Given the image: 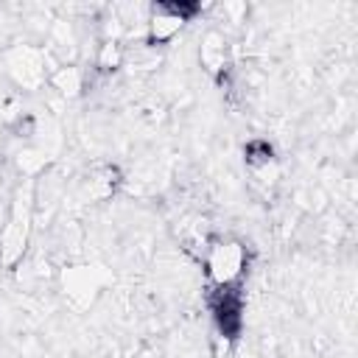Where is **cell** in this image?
<instances>
[{
    "mask_svg": "<svg viewBox=\"0 0 358 358\" xmlns=\"http://www.w3.org/2000/svg\"><path fill=\"white\" fill-rule=\"evenodd\" d=\"M31 227H34V179L20 185L8 201V215L0 229V266L3 268H17L25 257L28 241H31Z\"/></svg>",
    "mask_w": 358,
    "mask_h": 358,
    "instance_id": "1",
    "label": "cell"
},
{
    "mask_svg": "<svg viewBox=\"0 0 358 358\" xmlns=\"http://www.w3.org/2000/svg\"><path fill=\"white\" fill-rule=\"evenodd\" d=\"M201 260H204L207 280L215 288H229L243 277L246 263H249V252H246L243 241L229 238V235H215V238H210Z\"/></svg>",
    "mask_w": 358,
    "mask_h": 358,
    "instance_id": "2",
    "label": "cell"
},
{
    "mask_svg": "<svg viewBox=\"0 0 358 358\" xmlns=\"http://www.w3.org/2000/svg\"><path fill=\"white\" fill-rule=\"evenodd\" d=\"M6 76L22 92H39L48 84V59L45 48L36 42H17L3 53Z\"/></svg>",
    "mask_w": 358,
    "mask_h": 358,
    "instance_id": "3",
    "label": "cell"
},
{
    "mask_svg": "<svg viewBox=\"0 0 358 358\" xmlns=\"http://www.w3.org/2000/svg\"><path fill=\"white\" fill-rule=\"evenodd\" d=\"M109 282H112V271L103 268V266L81 263V266H64V268H59V288H62L64 299L76 310H87L101 296V291Z\"/></svg>",
    "mask_w": 358,
    "mask_h": 358,
    "instance_id": "4",
    "label": "cell"
},
{
    "mask_svg": "<svg viewBox=\"0 0 358 358\" xmlns=\"http://www.w3.org/2000/svg\"><path fill=\"white\" fill-rule=\"evenodd\" d=\"M196 11H199V6H187V3H157V6H151L148 20H145L143 42L151 45V48L168 45L173 36H179L185 22H190Z\"/></svg>",
    "mask_w": 358,
    "mask_h": 358,
    "instance_id": "5",
    "label": "cell"
},
{
    "mask_svg": "<svg viewBox=\"0 0 358 358\" xmlns=\"http://www.w3.org/2000/svg\"><path fill=\"white\" fill-rule=\"evenodd\" d=\"M229 36L221 28H207L199 39V64L207 76L221 78L229 70Z\"/></svg>",
    "mask_w": 358,
    "mask_h": 358,
    "instance_id": "6",
    "label": "cell"
},
{
    "mask_svg": "<svg viewBox=\"0 0 358 358\" xmlns=\"http://www.w3.org/2000/svg\"><path fill=\"white\" fill-rule=\"evenodd\" d=\"M120 173L115 165H92L81 179V196L87 201H106L117 190Z\"/></svg>",
    "mask_w": 358,
    "mask_h": 358,
    "instance_id": "7",
    "label": "cell"
},
{
    "mask_svg": "<svg viewBox=\"0 0 358 358\" xmlns=\"http://www.w3.org/2000/svg\"><path fill=\"white\" fill-rule=\"evenodd\" d=\"M84 84H87V76H84V70H81L78 64H62V67H56V70L48 76V87H50V90L56 92V98H62L64 103L81 98Z\"/></svg>",
    "mask_w": 358,
    "mask_h": 358,
    "instance_id": "8",
    "label": "cell"
},
{
    "mask_svg": "<svg viewBox=\"0 0 358 358\" xmlns=\"http://www.w3.org/2000/svg\"><path fill=\"white\" fill-rule=\"evenodd\" d=\"M50 162H53V157L50 154H45L39 145H34V143H22L14 154H11V165H14V171L22 176V179H36V176H42L48 168H50Z\"/></svg>",
    "mask_w": 358,
    "mask_h": 358,
    "instance_id": "9",
    "label": "cell"
},
{
    "mask_svg": "<svg viewBox=\"0 0 358 358\" xmlns=\"http://www.w3.org/2000/svg\"><path fill=\"white\" fill-rule=\"evenodd\" d=\"M123 62H126V45L115 39H101V45L95 48V67L101 73H115L123 67Z\"/></svg>",
    "mask_w": 358,
    "mask_h": 358,
    "instance_id": "10",
    "label": "cell"
},
{
    "mask_svg": "<svg viewBox=\"0 0 358 358\" xmlns=\"http://www.w3.org/2000/svg\"><path fill=\"white\" fill-rule=\"evenodd\" d=\"M280 176H282V171H280V162H277V159H271V162H266V165L249 168L252 185L260 187V190H266V193H271V190L280 185Z\"/></svg>",
    "mask_w": 358,
    "mask_h": 358,
    "instance_id": "11",
    "label": "cell"
},
{
    "mask_svg": "<svg viewBox=\"0 0 358 358\" xmlns=\"http://www.w3.org/2000/svg\"><path fill=\"white\" fill-rule=\"evenodd\" d=\"M243 157H246V168H255V165H266L271 159H277L274 154V145L263 137H255V140H246L243 145Z\"/></svg>",
    "mask_w": 358,
    "mask_h": 358,
    "instance_id": "12",
    "label": "cell"
},
{
    "mask_svg": "<svg viewBox=\"0 0 358 358\" xmlns=\"http://www.w3.org/2000/svg\"><path fill=\"white\" fill-rule=\"evenodd\" d=\"M218 11H221L224 20L232 22L235 28H241V25L246 22V17H249V6H246V3H224Z\"/></svg>",
    "mask_w": 358,
    "mask_h": 358,
    "instance_id": "13",
    "label": "cell"
},
{
    "mask_svg": "<svg viewBox=\"0 0 358 358\" xmlns=\"http://www.w3.org/2000/svg\"><path fill=\"white\" fill-rule=\"evenodd\" d=\"M137 358H159V350L145 347V350H140V355H137Z\"/></svg>",
    "mask_w": 358,
    "mask_h": 358,
    "instance_id": "14",
    "label": "cell"
}]
</instances>
